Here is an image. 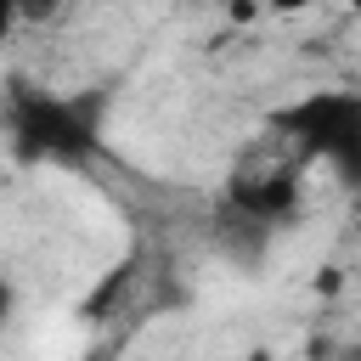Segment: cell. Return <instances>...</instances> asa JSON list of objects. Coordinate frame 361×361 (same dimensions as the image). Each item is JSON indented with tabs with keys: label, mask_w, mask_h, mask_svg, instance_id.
<instances>
[{
	"label": "cell",
	"mask_w": 361,
	"mask_h": 361,
	"mask_svg": "<svg viewBox=\"0 0 361 361\" xmlns=\"http://www.w3.org/2000/svg\"><path fill=\"white\" fill-rule=\"evenodd\" d=\"M271 130L288 135L299 158H322L338 175V186H361V90H305L271 113Z\"/></svg>",
	"instance_id": "6da1fadb"
},
{
	"label": "cell",
	"mask_w": 361,
	"mask_h": 361,
	"mask_svg": "<svg viewBox=\"0 0 361 361\" xmlns=\"http://www.w3.org/2000/svg\"><path fill=\"white\" fill-rule=\"evenodd\" d=\"M6 135H11V152L23 164H79L102 141L90 102L28 90V85H17L11 107H6Z\"/></svg>",
	"instance_id": "7a4b0ae2"
},
{
	"label": "cell",
	"mask_w": 361,
	"mask_h": 361,
	"mask_svg": "<svg viewBox=\"0 0 361 361\" xmlns=\"http://www.w3.org/2000/svg\"><path fill=\"white\" fill-rule=\"evenodd\" d=\"M305 203V180H299V164H243L231 180H226V209L254 220V226H288Z\"/></svg>",
	"instance_id": "3957f363"
},
{
	"label": "cell",
	"mask_w": 361,
	"mask_h": 361,
	"mask_svg": "<svg viewBox=\"0 0 361 361\" xmlns=\"http://www.w3.org/2000/svg\"><path fill=\"white\" fill-rule=\"evenodd\" d=\"M17 322V282L11 276H0V333Z\"/></svg>",
	"instance_id": "277c9868"
},
{
	"label": "cell",
	"mask_w": 361,
	"mask_h": 361,
	"mask_svg": "<svg viewBox=\"0 0 361 361\" xmlns=\"http://www.w3.org/2000/svg\"><path fill=\"white\" fill-rule=\"evenodd\" d=\"M17 23H23V0H0V51H6V39L17 34Z\"/></svg>",
	"instance_id": "5b68a950"
},
{
	"label": "cell",
	"mask_w": 361,
	"mask_h": 361,
	"mask_svg": "<svg viewBox=\"0 0 361 361\" xmlns=\"http://www.w3.org/2000/svg\"><path fill=\"white\" fill-rule=\"evenodd\" d=\"M259 6H265L271 17H299V11H310L316 0H259Z\"/></svg>",
	"instance_id": "8992f818"
},
{
	"label": "cell",
	"mask_w": 361,
	"mask_h": 361,
	"mask_svg": "<svg viewBox=\"0 0 361 361\" xmlns=\"http://www.w3.org/2000/svg\"><path fill=\"white\" fill-rule=\"evenodd\" d=\"M254 11H265V6H259V0H231V23H248Z\"/></svg>",
	"instance_id": "52a82bcc"
},
{
	"label": "cell",
	"mask_w": 361,
	"mask_h": 361,
	"mask_svg": "<svg viewBox=\"0 0 361 361\" xmlns=\"http://www.w3.org/2000/svg\"><path fill=\"white\" fill-rule=\"evenodd\" d=\"M350 11H355V17H361V0H350Z\"/></svg>",
	"instance_id": "ba28073f"
}]
</instances>
